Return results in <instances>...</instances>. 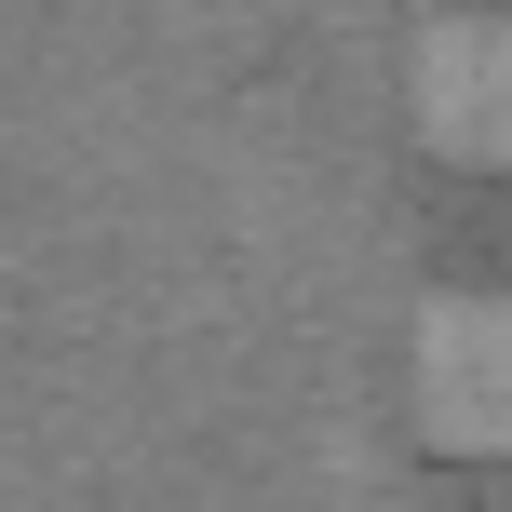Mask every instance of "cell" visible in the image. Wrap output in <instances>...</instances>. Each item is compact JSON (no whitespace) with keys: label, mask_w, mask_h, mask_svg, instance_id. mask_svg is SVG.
Listing matches in <instances>:
<instances>
[{"label":"cell","mask_w":512,"mask_h":512,"mask_svg":"<svg viewBox=\"0 0 512 512\" xmlns=\"http://www.w3.org/2000/svg\"><path fill=\"white\" fill-rule=\"evenodd\" d=\"M405 391H418V432L432 445L512 459V297H432L418 310V351H405Z\"/></svg>","instance_id":"cell-1"},{"label":"cell","mask_w":512,"mask_h":512,"mask_svg":"<svg viewBox=\"0 0 512 512\" xmlns=\"http://www.w3.org/2000/svg\"><path fill=\"white\" fill-rule=\"evenodd\" d=\"M418 135L445 162H512V14H445L418 41Z\"/></svg>","instance_id":"cell-2"}]
</instances>
